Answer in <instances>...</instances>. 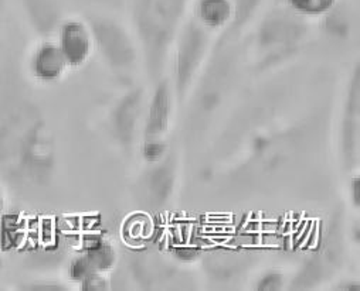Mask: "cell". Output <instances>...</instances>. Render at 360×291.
I'll use <instances>...</instances> for the list:
<instances>
[{"instance_id": "1", "label": "cell", "mask_w": 360, "mask_h": 291, "mask_svg": "<svg viewBox=\"0 0 360 291\" xmlns=\"http://www.w3.org/2000/svg\"><path fill=\"white\" fill-rule=\"evenodd\" d=\"M56 167L53 132L15 71L0 74V175L15 185L44 187Z\"/></svg>"}, {"instance_id": "2", "label": "cell", "mask_w": 360, "mask_h": 291, "mask_svg": "<svg viewBox=\"0 0 360 291\" xmlns=\"http://www.w3.org/2000/svg\"><path fill=\"white\" fill-rule=\"evenodd\" d=\"M188 0H136L135 23L142 37L149 68L158 71L165 61L176 27L184 16Z\"/></svg>"}, {"instance_id": "3", "label": "cell", "mask_w": 360, "mask_h": 291, "mask_svg": "<svg viewBox=\"0 0 360 291\" xmlns=\"http://www.w3.org/2000/svg\"><path fill=\"white\" fill-rule=\"evenodd\" d=\"M94 46L114 69H128L136 61V50L121 25L108 18L89 20Z\"/></svg>"}, {"instance_id": "4", "label": "cell", "mask_w": 360, "mask_h": 291, "mask_svg": "<svg viewBox=\"0 0 360 291\" xmlns=\"http://www.w3.org/2000/svg\"><path fill=\"white\" fill-rule=\"evenodd\" d=\"M209 39L199 23H189L176 53V90L184 96L192 85L207 51Z\"/></svg>"}, {"instance_id": "5", "label": "cell", "mask_w": 360, "mask_h": 291, "mask_svg": "<svg viewBox=\"0 0 360 291\" xmlns=\"http://www.w3.org/2000/svg\"><path fill=\"white\" fill-rule=\"evenodd\" d=\"M57 46L68 65V68L81 67L91 57L96 46L89 26L81 20L70 19L60 23Z\"/></svg>"}, {"instance_id": "6", "label": "cell", "mask_w": 360, "mask_h": 291, "mask_svg": "<svg viewBox=\"0 0 360 291\" xmlns=\"http://www.w3.org/2000/svg\"><path fill=\"white\" fill-rule=\"evenodd\" d=\"M142 89H135L124 96L112 112L114 133L118 142L125 147H131L135 140L138 123L142 115Z\"/></svg>"}, {"instance_id": "7", "label": "cell", "mask_w": 360, "mask_h": 291, "mask_svg": "<svg viewBox=\"0 0 360 291\" xmlns=\"http://www.w3.org/2000/svg\"><path fill=\"white\" fill-rule=\"evenodd\" d=\"M27 68L30 75L43 83L58 81L68 65L61 54L60 47L54 41L40 43L30 54Z\"/></svg>"}, {"instance_id": "8", "label": "cell", "mask_w": 360, "mask_h": 291, "mask_svg": "<svg viewBox=\"0 0 360 291\" xmlns=\"http://www.w3.org/2000/svg\"><path fill=\"white\" fill-rule=\"evenodd\" d=\"M173 111V95L170 85L163 79L155 89L150 101L146 123H145V140H163L166 135Z\"/></svg>"}, {"instance_id": "9", "label": "cell", "mask_w": 360, "mask_h": 291, "mask_svg": "<svg viewBox=\"0 0 360 291\" xmlns=\"http://www.w3.org/2000/svg\"><path fill=\"white\" fill-rule=\"evenodd\" d=\"M27 23L41 37H49L57 32L61 12L56 0H20Z\"/></svg>"}, {"instance_id": "10", "label": "cell", "mask_w": 360, "mask_h": 291, "mask_svg": "<svg viewBox=\"0 0 360 291\" xmlns=\"http://www.w3.org/2000/svg\"><path fill=\"white\" fill-rule=\"evenodd\" d=\"M198 23L207 29H220L233 22V0H196Z\"/></svg>"}, {"instance_id": "11", "label": "cell", "mask_w": 360, "mask_h": 291, "mask_svg": "<svg viewBox=\"0 0 360 291\" xmlns=\"http://www.w3.org/2000/svg\"><path fill=\"white\" fill-rule=\"evenodd\" d=\"M91 271L105 273L114 267L117 262V253L112 245L105 241L96 238L86 245L84 255H81Z\"/></svg>"}, {"instance_id": "12", "label": "cell", "mask_w": 360, "mask_h": 291, "mask_svg": "<svg viewBox=\"0 0 360 291\" xmlns=\"http://www.w3.org/2000/svg\"><path fill=\"white\" fill-rule=\"evenodd\" d=\"M174 187V165L169 160L156 167L149 178L150 196L158 203H165L170 196Z\"/></svg>"}, {"instance_id": "13", "label": "cell", "mask_w": 360, "mask_h": 291, "mask_svg": "<svg viewBox=\"0 0 360 291\" xmlns=\"http://www.w3.org/2000/svg\"><path fill=\"white\" fill-rule=\"evenodd\" d=\"M292 13L300 16H323L328 15L338 4V0H285Z\"/></svg>"}, {"instance_id": "14", "label": "cell", "mask_w": 360, "mask_h": 291, "mask_svg": "<svg viewBox=\"0 0 360 291\" xmlns=\"http://www.w3.org/2000/svg\"><path fill=\"white\" fill-rule=\"evenodd\" d=\"M262 0H233L234 6V18L237 25L245 23L259 8Z\"/></svg>"}, {"instance_id": "15", "label": "cell", "mask_w": 360, "mask_h": 291, "mask_svg": "<svg viewBox=\"0 0 360 291\" xmlns=\"http://www.w3.org/2000/svg\"><path fill=\"white\" fill-rule=\"evenodd\" d=\"M82 288L84 290H89V291H94V290H107L108 288V280L104 276V273L100 271H93L89 273L82 281Z\"/></svg>"}, {"instance_id": "16", "label": "cell", "mask_w": 360, "mask_h": 291, "mask_svg": "<svg viewBox=\"0 0 360 291\" xmlns=\"http://www.w3.org/2000/svg\"><path fill=\"white\" fill-rule=\"evenodd\" d=\"M283 276L278 273H268L265 274L259 283L258 290H280L283 287Z\"/></svg>"}, {"instance_id": "17", "label": "cell", "mask_w": 360, "mask_h": 291, "mask_svg": "<svg viewBox=\"0 0 360 291\" xmlns=\"http://www.w3.org/2000/svg\"><path fill=\"white\" fill-rule=\"evenodd\" d=\"M20 290H25V291H64L67 288L58 283L36 281V283H29L26 285H20Z\"/></svg>"}, {"instance_id": "18", "label": "cell", "mask_w": 360, "mask_h": 291, "mask_svg": "<svg viewBox=\"0 0 360 291\" xmlns=\"http://www.w3.org/2000/svg\"><path fill=\"white\" fill-rule=\"evenodd\" d=\"M5 207H6V194H5V189H4V187L0 185V214L4 212Z\"/></svg>"}, {"instance_id": "19", "label": "cell", "mask_w": 360, "mask_h": 291, "mask_svg": "<svg viewBox=\"0 0 360 291\" xmlns=\"http://www.w3.org/2000/svg\"><path fill=\"white\" fill-rule=\"evenodd\" d=\"M352 194H353V201H354V204L357 205L359 204V180H354L353 181V191H352Z\"/></svg>"}, {"instance_id": "20", "label": "cell", "mask_w": 360, "mask_h": 291, "mask_svg": "<svg viewBox=\"0 0 360 291\" xmlns=\"http://www.w3.org/2000/svg\"><path fill=\"white\" fill-rule=\"evenodd\" d=\"M5 0H0V25H2V20H4V15H5Z\"/></svg>"}, {"instance_id": "21", "label": "cell", "mask_w": 360, "mask_h": 291, "mask_svg": "<svg viewBox=\"0 0 360 291\" xmlns=\"http://www.w3.org/2000/svg\"><path fill=\"white\" fill-rule=\"evenodd\" d=\"M2 267H4V262H2V259H0V270H2Z\"/></svg>"}]
</instances>
